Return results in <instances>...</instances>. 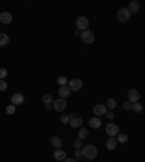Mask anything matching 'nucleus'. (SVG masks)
<instances>
[{"mask_svg": "<svg viewBox=\"0 0 145 162\" xmlns=\"http://www.w3.org/2000/svg\"><path fill=\"white\" fill-rule=\"evenodd\" d=\"M81 153H83L84 158H87L89 161H91V159H94L97 156V148L94 145H84L81 148Z\"/></svg>", "mask_w": 145, "mask_h": 162, "instance_id": "nucleus-1", "label": "nucleus"}, {"mask_svg": "<svg viewBox=\"0 0 145 162\" xmlns=\"http://www.w3.org/2000/svg\"><path fill=\"white\" fill-rule=\"evenodd\" d=\"M89 19L86 18V16H78L77 20H75V26H77V31L80 32V31H87L89 29Z\"/></svg>", "mask_w": 145, "mask_h": 162, "instance_id": "nucleus-2", "label": "nucleus"}, {"mask_svg": "<svg viewBox=\"0 0 145 162\" xmlns=\"http://www.w3.org/2000/svg\"><path fill=\"white\" fill-rule=\"evenodd\" d=\"M51 106H52V108H54L55 111H64V110L67 108V100H64V98L54 100V101L51 103Z\"/></svg>", "mask_w": 145, "mask_h": 162, "instance_id": "nucleus-3", "label": "nucleus"}, {"mask_svg": "<svg viewBox=\"0 0 145 162\" xmlns=\"http://www.w3.org/2000/svg\"><path fill=\"white\" fill-rule=\"evenodd\" d=\"M80 38L83 39V42L84 44H87V45H91L93 42H94V34L91 32V31H84V32H81L80 34Z\"/></svg>", "mask_w": 145, "mask_h": 162, "instance_id": "nucleus-4", "label": "nucleus"}, {"mask_svg": "<svg viewBox=\"0 0 145 162\" xmlns=\"http://www.w3.org/2000/svg\"><path fill=\"white\" fill-rule=\"evenodd\" d=\"M139 97H141V94H139V91L136 90V88H131V90L128 91V101L129 103H138L139 101Z\"/></svg>", "mask_w": 145, "mask_h": 162, "instance_id": "nucleus-5", "label": "nucleus"}, {"mask_svg": "<svg viewBox=\"0 0 145 162\" xmlns=\"http://www.w3.org/2000/svg\"><path fill=\"white\" fill-rule=\"evenodd\" d=\"M83 87V81L80 78H72V80H68V88L71 91H78L81 90Z\"/></svg>", "mask_w": 145, "mask_h": 162, "instance_id": "nucleus-6", "label": "nucleus"}, {"mask_svg": "<svg viewBox=\"0 0 145 162\" xmlns=\"http://www.w3.org/2000/svg\"><path fill=\"white\" fill-rule=\"evenodd\" d=\"M70 126L74 127V129H78V127H81V125H83V119L78 116V114H74L72 113L71 116H70Z\"/></svg>", "mask_w": 145, "mask_h": 162, "instance_id": "nucleus-7", "label": "nucleus"}, {"mask_svg": "<svg viewBox=\"0 0 145 162\" xmlns=\"http://www.w3.org/2000/svg\"><path fill=\"white\" fill-rule=\"evenodd\" d=\"M118 19H119V22H122V23H125V22H128V20L131 19V13H129L128 7L119 9V12H118Z\"/></svg>", "mask_w": 145, "mask_h": 162, "instance_id": "nucleus-8", "label": "nucleus"}, {"mask_svg": "<svg viewBox=\"0 0 145 162\" xmlns=\"http://www.w3.org/2000/svg\"><path fill=\"white\" fill-rule=\"evenodd\" d=\"M106 133H108L110 138H116L118 133H121L119 132V126L115 125V123H109L108 126H106Z\"/></svg>", "mask_w": 145, "mask_h": 162, "instance_id": "nucleus-9", "label": "nucleus"}, {"mask_svg": "<svg viewBox=\"0 0 145 162\" xmlns=\"http://www.w3.org/2000/svg\"><path fill=\"white\" fill-rule=\"evenodd\" d=\"M23 101H25V96L20 94V93H15V94H12V97H10V103H12L13 106H19V104H22Z\"/></svg>", "mask_w": 145, "mask_h": 162, "instance_id": "nucleus-10", "label": "nucleus"}, {"mask_svg": "<svg viewBox=\"0 0 145 162\" xmlns=\"http://www.w3.org/2000/svg\"><path fill=\"white\" fill-rule=\"evenodd\" d=\"M106 111H108V108H106L105 104H96V106L93 107V113H94L96 117H99V116H105Z\"/></svg>", "mask_w": 145, "mask_h": 162, "instance_id": "nucleus-11", "label": "nucleus"}, {"mask_svg": "<svg viewBox=\"0 0 145 162\" xmlns=\"http://www.w3.org/2000/svg\"><path fill=\"white\" fill-rule=\"evenodd\" d=\"M12 20H13V16H12L9 12H1V13H0V23L9 25V23H12Z\"/></svg>", "mask_w": 145, "mask_h": 162, "instance_id": "nucleus-12", "label": "nucleus"}, {"mask_svg": "<svg viewBox=\"0 0 145 162\" xmlns=\"http://www.w3.org/2000/svg\"><path fill=\"white\" fill-rule=\"evenodd\" d=\"M58 94H60V98H67L70 94H71V90L68 88V86H64V87H60L58 88Z\"/></svg>", "mask_w": 145, "mask_h": 162, "instance_id": "nucleus-13", "label": "nucleus"}, {"mask_svg": "<svg viewBox=\"0 0 145 162\" xmlns=\"http://www.w3.org/2000/svg\"><path fill=\"white\" fill-rule=\"evenodd\" d=\"M50 142L51 145L54 146L55 149H61V146H62V139L60 138V136H51V139H50Z\"/></svg>", "mask_w": 145, "mask_h": 162, "instance_id": "nucleus-14", "label": "nucleus"}, {"mask_svg": "<svg viewBox=\"0 0 145 162\" xmlns=\"http://www.w3.org/2000/svg\"><path fill=\"white\" fill-rule=\"evenodd\" d=\"M139 3L136 1V0H132L131 3H129V7H128V10H129V13L132 15V13H138L139 12Z\"/></svg>", "mask_w": 145, "mask_h": 162, "instance_id": "nucleus-15", "label": "nucleus"}, {"mask_svg": "<svg viewBox=\"0 0 145 162\" xmlns=\"http://www.w3.org/2000/svg\"><path fill=\"white\" fill-rule=\"evenodd\" d=\"M89 126L93 127V129H99V127H102V120H100V117H91L90 120H89Z\"/></svg>", "mask_w": 145, "mask_h": 162, "instance_id": "nucleus-16", "label": "nucleus"}, {"mask_svg": "<svg viewBox=\"0 0 145 162\" xmlns=\"http://www.w3.org/2000/svg\"><path fill=\"white\" fill-rule=\"evenodd\" d=\"M116 146H118V141H116V138H110V136H109V139L106 141V148H108L109 151H115V149H116Z\"/></svg>", "mask_w": 145, "mask_h": 162, "instance_id": "nucleus-17", "label": "nucleus"}, {"mask_svg": "<svg viewBox=\"0 0 145 162\" xmlns=\"http://www.w3.org/2000/svg\"><path fill=\"white\" fill-rule=\"evenodd\" d=\"M54 158L57 161H64L67 158V152L61 151V149H57V151H54Z\"/></svg>", "mask_w": 145, "mask_h": 162, "instance_id": "nucleus-18", "label": "nucleus"}, {"mask_svg": "<svg viewBox=\"0 0 145 162\" xmlns=\"http://www.w3.org/2000/svg\"><path fill=\"white\" fill-rule=\"evenodd\" d=\"M87 136H89V130L86 127H78V136H77V139L84 141V139H87Z\"/></svg>", "mask_w": 145, "mask_h": 162, "instance_id": "nucleus-19", "label": "nucleus"}, {"mask_svg": "<svg viewBox=\"0 0 145 162\" xmlns=\"http://www.w3.org/2000/svg\"><path fill=\"white\" fill-rule=\"evenodd\" d=\"M9 45V35L7 34H0V48Z\"/></svg>", "mask_w": 145, "mask_h": 162, "instance_id": "nucleus-20", "label": "nucleus"}, {"mask_svg": "<svg viewBox=\"0 0 145 162\" xmlns=\"http://www.w3.org/2000/svg\"><path fill=\"white\" fill-rule=\"evenodd\" d=\"M105 106H106V108H109V110H115L116 106H118V103H116V100H115V98H109Z\"/></svg>", "mask_w": 145, "mask_h": 162, "instance_id": "nucleus-21", "label": "nucleus"}, {"mask_svg": "<svg viewBox=\"0 0 145 162\" xmlns=\"http://www.w3.org/2000/svg\"><path fill=\"white\" fill-rule=\"evenodd\" d=\"M116 141H118V142H121V143H126L128 141H129V138H128L126 133H118Z\"/></svg>", "mask_w": 145, "mask_h": 162, "instance_id": "nucleus-22", "label": "nucleus"}, {"mask_svg": "<svg viewBox=\"0 0 145 162\" xmlns=\"http://www.w3.org/2000/svg\"><path fill=\"white\" fill-rule=\"evenodd\" d=\"M131 110H134L135 113H141V111H144V106L139 104V103H134V104L131 106Z\"/></svg>", "mask_w": 145, "mask_h": 162, "instance_id": "nucleus-23", "label": "nucleus"}, {"mask_svg": "<svg viewBox=\"0 0 145 162\" xmlns=\"http://www.w3.org/2000/svg\"><path fill=\"white\" fill-rule=\"evenodd\" d=\"M52 101H54V98H52L51 94H45V96L42 97V103H44V104H51Z\"/></svg>", "mask_w": 145, "mask_h": 162, "instance_id": "nucleus-24", "label": "nucleus"}, {"mask_svg": "<svg viewBox=\"0 0 145 162\" xmlns=\"http://www.w3.org/2000/svg\"><path fill=\"white\" fill-rule=\"evenodd\" d=\"M57 83L60 84V87H64V86H67V84H68V80H67L65 77H62V75H61V77H58V78H57Z\"/></svg>", "mask_w": 145, "mask_h": 162, "instance_id": "nucleus-25", "label": "nucleus"}, {"mask_svg": "<svg viewBox=\"0 0 145 162\" xmlns=\"http://www.w3.org/2000/svg\"><path fill=\"white\" fill-rule=\"evenodd\" d=\"M16 111V106H13V104H9L7 107H6V113L7 114H13Z\"/></svg>", "mask_w": 145, "mask_h": 162, "instance_id": "nucleus-26", "label": "nucleus"}, {"mask_svg": "<svg viewBox=\"0 0 145 162\" xmlns=\"http://www.w3.org/2000/svg\"><path fill=\"white\" fill-rule=\"evenodd\" d=\"M72 145H74V148H75V149H81V148H83V141H80V139H75Z\"/></svg>", "mask_w": 145, "mask_h": 162, "instance_id": "nucleus-27", "label": "nucleus"}, {"mask_svg": "<svg viewBox=\"0 0 145 162\" xmlns=\"http://www.w3.org/2000/svg\"><path fill=\"white\" fill-rule=\"evenodd\" d=\"M7 90V83L4 80H0V91H6Z\"/></svg>", "mask_w": 145, "mask_h": 162, "instance_id": "nucleus-28", "label": "nucleus"}, {"mask_svg": "<svg viewBox=\"0 0 145 162\" xmlns=\"http://www.w3.org/2000/svg\"><path fill=\"white\" fill-rule=\"evenodd\" d=\"M60 122H61L62 125H67V123L70 122V116H61V119H60Z\"/></svg>", "mask_w": 145, "mask_h": 162, "instance_id": "nucleus-29", "label": "nucleus"}, {"mask_svg": "<svg viewBox=\"0 0 145 162\" xmlns=\"http://www.w3.org/2000/svg\"><path fill=\"white\" fill-rule=\"evenodd\" d=\"M6 75H7V70L6 68H0V80H4Z\"/></svg>", "mask_w": 145, "mask_h": 162, "instance_id": "nucleus-30", "label": "nucleus"}, {"mask_svg": "<svg viewBox=\"0 0 145 162\" xmlns=\"http://www.w3.org/2000/svg\"><path fill=\"white\" fill-rule=\"evenodd\" d=\"M74 155H75V158H83V153H81V149H75V152H74Z\"/></svg>", "mask_w": 145, "mask_h": 162, "instance_id": "nucleus-31", "label": "nucleus"}, {"mask_svg": "<svg viewBox=\"0 0 145 162\" xmlns=\"http://www.w3.org/2000/svg\"><path fill=\"white\" fill-rule=\"evenodd\" d=\"M105 116H106L108 119H110V120H112V119L115 117V113H113V111L110 110V111H106V114H105Z\"/></svg>", "mask_w": 145, "mask_h": 162, "instance_id": "nucleus-32", "label": "nucleus"}, {"mask_svg": "<svg viewBox=\"0 0 145 162\" xmlns=\"http://www.w3.org/2000/svg\"><path fill=\"white\" fill-rule=\"evenodd\" d=\"M131 106H132V103L125 101V103H123V110H131Z\"/></svg>", "mask_w": 145, "mask_h": 162, "instance_id": "nucleus-33", "label": "nucleus"}, {"mask_svg": "<svg viewBox=\"0 0 145 162\" xmlns=\"http://www.w3.org/2000/svg\"><path fill=\"white\" fill-rule=\"evenodd\" d=\"M64 162H77V159H75V158H65Z\"/></svg>", "mask_w": 145, "mask_h": 162, "instance_id": "nucleus-34", "label": "nucleus"}, {"mask_svg": "<svg viewBox=\"0 0 145 162\" xmlns=\"http://www.w3.org/2000/svg\"><path fill=\"white\" fill-rule=\"evenodd\" d=\"M51 108H52L51 104H45V110H47V111H48V110H51Z\"/></svg>", "mask_w": 145, "mask_h": 162, "instance_id": "nucleus-35", "label": "nucleus"}, {"mask_svg": "<svg viewBox=\"0 0 145 162\" xmlns=\"http://www.w3.org/2000/svg\"><path fill=\"white\" fill-rule=\"evenodd\" d=\"M87 162H90V161H87Z\"/></svg>", "mask_w": 145, "mask_h": 162, "instance_id": "nucleus-36", "label": "nucleus"}]
</instances>
